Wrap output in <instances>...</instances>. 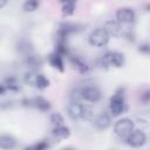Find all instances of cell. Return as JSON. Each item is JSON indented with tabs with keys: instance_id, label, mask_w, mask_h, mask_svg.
<instances>
[{
	"instance_id": "12",
	"label": "cell",
	"mask_w": 150,
	"mask_h": 150,
	"mask_svg": "<svg viewBox=\"0 0 150 150\" xmlns=\"http://www.w3.org/2000/svg\"><path fill=\"white\" fill-rule=\"evenodd\" d=\"M15 139L9 135H1L0 136V148L2 150H12L15 146Z\"/></svg>"
},
{
	"instance_id": "22",
	"label": "cell",
	"mask_w": 150,
	"mask_h": 150,
	"mask_svg": "<svg viewBox=\"0 0 150 150\" xmlns=\"http://www.w3.org/2000/svg\"><path fill=\"white\" fill-rule=\"evenodd\" d=\"M50 122L54 127H61V125H63L64 121H63V117L59 112H53L50 115Z\"/></svg>"
},
{
	"instance_id": "25",
	"label": "cell",
	"mask_w": 150,
	"mask_h": 150,
	"mask_svg": "<svg viewBox=\"0 0 150 150\" xmlns=\"http://www.w3.org/2000/svg\"><path fill=\"white\" fill-rule=\"evenodd\" d=\"M141 101H142L143 103L150 102V90H145V91L141 95Z\"/></svg>"
},
{
	"instance_id": "2",
	"label": "cell",
	"mask_w": 150,
	"mask_h": 150,
	"mask_svg": "<svg viewBox=\"0 0 150 150\" xmlns=\"http://www.w3.org/2000/svg\"><path fill=\"white\" fill-rule=\"evenodd\" d=\"M115 134L121 138H128V136L134 131V122L130 118L118 120L114 125Z\"/></svg>"
},
{
	"instance_id": "6",
	"label": "cell",
	"mask_w": 150,
	"mask_h": 150,
	"mask_svg": "<svg viewBox=\"0 0 150 150\" xmlns=\"http://www.w3.org/2000/svg\"><path fill=\"white\" fill-rule=\"evenodd\" d=\"M145 139H146V136H145V134H144L143 131H141V130H134V131L128 136L127 142H128L129 145L137 148V146L143 145V144L145 143Z\"/></svg>"
},
{
	"instance_id": "4",
	"label": "cell",
	"mask_w": 150,
	"mask_h": 150,
	"mask_svg": "<svg viewBox=\"0 0 150 150\" xmlns=\"http://www.w3.org/2000/svg\"><path fill=\"white\" fill-rule=\"evenodd\" d=\"M81 96L88 102H97L101 98V91L95 86H87L81 89Z\"/></svg>"
},
{
	"instance_id": "13",
	"label": "cell",
	"mask_w": 150,
	"mask_h": 150,
	"mask_svg": "<svg viewBox=\"0 0 150 150\" xmlns=\"http://www.w3.org/2000/svg\"><path fill=\"white\" fill-rule=\"evenodd\" d=\"M124 63V55L120 52H111L110 54V66L115 68L122 67Z\"/></svg>"
},
{
	"instance_id": "7",
	"label": "cell",
	"mask_w": 150,
	"mask_h": 150,
	"mask_svg": "<svg viewBox=\"0 0 150 150\" xmlns=\"http://www.w3.org/2000/svg\"><path fill=\"white\" fill-rule=\"evenodd\" d=\"M82 111H83V105L80 104V102H74L71 101L68 104V115L73 120H79L82 118Z\"/></svg>"
},
{
	"instance_id": "21",
	"label": "cell",
	"mask_w": 150,
	"mask_h": 150,
	"mask_svg": "<svg viewBox=\"0 0 150 150\" xmlns=\"http://www.w3.org/2000/svg\"><path fill=\"white\" fill-rule=\"evenodd\" d=\"M39 6V2L35 1V0H28L26 2H23L22 5V8L25 12H34Z\"/></svg>"
},
{
	"instance_id": "14",
	"label": "cell",
	"mask_w": 150,
	"mask_h": 150,
	"mask_svg": "<svg viewBox=\"0 0 150 150\" xmlns=\"http://www.w3.org/2000/svg\"><path fill=\"white\" fill-rule=\"evenodd\" d=\"M25 63L27 64V67H29V68L34 71V69H36V68H39V67L41 66L42 61H41V59H40L39 56L29 54V55H27V56H26Z\"/></svg>"
},
{
	"instance_id": "1",
	"label": "cell",
	"mask_w": 150,
	"mask_h": 150,
	"mask_svg": "<svg viewBox=\"0 0 150 150\" xmlns=\"http://www.w3.org/2000/svg\"><path fill=\"white\" fill-rule=\"evenodd\" d=\"M109 34L104 28H96L94 29L88 38V41L94 47H104L109 41Z\"/></svg>"
},
{
	"instance_id": "24",
	"label": "cell",
	"mask_w": 150,
	"mask_h": 150,
	"mask_svg": "<svg viewBox=\"0 0 150 150\" xmlns=\"http://www.w3.org/2000/svg\"><path fill=\"white\" fill-rule=\"evenodd\" d=\"M138 50H139L141 53H143V54L150 55V45H149V43H143V45H141V46L138 47Z\"/></svg>"
},
{
	"instance_id": "18",
	"label": "cell",
	"mask_w": 150,
	"mask_h": 150,
	"mask_svg": "<svg viewBox=\"0 0 150 150\" xmlns=\"http://www.w3.org/2000/svg\"><path fill=\"white\" fill-rule=\"evenodd\" d=\"M62 14L64 16H69L74 13L75 11V4L73 1H63L62 2V7H61Z\"/></svg>"
},
{
	"instance_id": "8",
	"label": "cell",
	"mask_w": 150,
	"mask_h": 150,
	"mask_svg": "<svg viewBox=\"0 0 150 150\" xmlns=\"http://www.w3.org/2000/svg\"><path fill=\"white\" fill-rule=\"evenodd\" d=\"M48 61H49V63H50L52 67L56 68V69L60 70V71H64V64H63L62 55L59 54L57 52L52 53V54L48 56Z\"/></svg>"
},
{
	"instance_id": "23",
	"label": "cell",
	"mask_w": 150,
	"mask_h": 150,
	"mask_svg": "<svg viewBox=\"0 0 150 150\" xmlns=\"http://www.w3.org/2000/svg\"><path fill=\"white\" fill-rule=\"evenodd\" d=\"M93 115H94V112H93L91 108L88 107V105H83L82 118H83V120H90V118H93Z\"/></svg>"
},
{
	"instance_id": "5",
	"label": "cell",
	"mask_w": 150,
	"mask_h": 150,
	"mask_svg": "<svg viewBox=\"0 0 150 150\" xmlns=\"http://www.w3.org/2000/svg\"><path fill=\"white\" fill-rule=\"evenodd\" d=\"M116 19L118 22H122V23H131L135 21V13L131 8H128V7L120 8L116 12Z\"/></svg>"
},
{
	"instance_id": "9",
	"label": "cell",
	"mask_w": 150,
	"mask_h": 150,
	"mask_svg": "<svg viewBox=\"0 0 150 150\" xmlns=\"http://www.w3.org/2000/svg\"><path fill=\"white\" fill-rule=\"evenodd\" d=\"M69 60H70V62H71V64H73V67L79 71V73H81V74H84V73H87L88 70H89V67H88V64L82 60V59H80L79 56H75V55H69Z\"/></svg>"
},
{
	"instance_id": "11",
	"label": "cell",
	"mask_w": 150,
	"mask_h": 150,
	"mask_svg": "<svg viewBox=\"0 0 150 150\" xmlns=\"http://www.w3.org/2000/svg\"><path fill=\"white\" fill-rule=\"evenodd\" d=\"M109 35H112V36H117L120 34V30H121V27H120V23L117 21H114V20H108L105 21L104 23V27H103Z\"/></svg>"
},
{
	"instance_id": "19",
	"label": "cell",
	"mask_w": 150,
	"mask_h": 150,
	"mask_svg": "<svg viewBox=\"0 0 150 150\" xmlns=\"http://www.w3.org/2000/svg\"><path fill=\"white\" fill-rule=\"evenodd\" d=\"M4 84L7 87V89L13 90V91H18V90L20 89V87H19V83H18L16 79H15V77H13V76L7 77V79L5 80V82H4Z\"/></svg>"
},
{
	"instance_id": "30",
	"label": "cell",
	"mask_w": 150,
	"mask_h": 150,
	"mask_svg": "<svg viewBox=\"0 0 150 150\" xmlns=\"http://www.w3.org/2000/svg\"><path fill=\"white\" fill-rule=\"evenodd\" d=\"M63 150H74V149H71V148H66V149H63Z\"/></svg>"
},
{
	"instance_id": "29",
	"label": "cell",
	"mask_w": 150,
	"mask_h": 150,
	"mask_svg": "<svg viewBox=\"0 0 150 150\" xmlns=\"http://www.w3.org/2000/svg\"><path fill=\"white\" fill-rule=\"evenodd\" d=\"M5 5H6V1H1V2H0V7H4Z\"/></svg>"
},
{
	"instance_id": "27",
	"label": "cell",
	"mask_w": 150,
	"mask_h": 150,
	"mask_svg": "<svg viewBox=\"0 0 150 150\" xmlns=\"http://www.w3.org/2000/svg\"><path fill=\"white\" fill-rule=\"evenodd\" d=\"M6 89H7V87H6L5 84H1V87H0V94H1V95H5Z\"/></svg>"
},
{
	"instance_id": "3",
	"label": "cell",
	"mask_w": 150,
	"mask_h": 150,
	"mask_svg": "<svg viewBox=\"0 0 150 150\" xmlns=\"http://www.w3.org/2000/svg\"><path fill=\"white\" fill-rule=\"evenodd\" d=\"M110 111L114 116L121 115L125 110V103H124V96L121 90L116 91L111 97H110V104H109Z\"/></svg>"
},
{
	"instance_id": "16",
	"label": "cell",
	"mask_w": 150,
	"mask_h": 150,
	"mask_svg": "<svg viewBox=\"0 0 150 150\" xmlns=\"http://www.w3.org/2000/svg\"><path fill=\"white\" fill-rule=\"evenodd\" d=\"M33 100H34V107H36L39 110H41V111L49 110L50 104H49V102L46 98H43L41 96H38V97H34Z\"/></svg>"
},
{
	"instance_id": "20",
	"label": "cell",
	"mask_w": 150,
	"mask_h": 150,
	"mask_svg": "<svg viewBox=\"0 0 150 150\" xmlns=\"http://www.w3.org/2000/svg\"><path fill=\"white\" fill-rule=\"evenodd\" d=\"M49 86V80L42 75V74H38V79H36V88L39 89H45Z\"/></svg>"
},
{
	"instance_id": "15",
	"label": "cell",
	"mask_w": 150,
	"mask_h": 150,
	"mask_svg": "<svg viewBox=\"0 0 150 150\" xmlns=\"http://www.w3.org/2000/svg\"><path fill=\"white\" fill-rule=\"evenodd\" d=\"M53 135H54L56 138L63 139V138L69 137V135H70V130H69V128L66 127V125L54 127V129H53Z\"/></svg>"
},
{
	"instance_id": "28",
	"label": "cell",
	"mask_w": 150,
	"mask_h": 150,
	"mask_svg": "<svg viewBox=\"0 0 150 150\" xmlns=\"http://www.w3.org/2000/svg\"><path fill=\"white\" fill-rule=\"evenodd\" d=\"M25 150H35V149H34V145H29V146H26Z\"/></svg>"
},
{
	"instance_id": "17",
	"label": "cell",
	"mask_w": 150,
	"mask_h": 150,
	"mask_svg": "<svg viewBox=\"0 0 150 150\" xmlns=\"http://www.w3.org/2000/svg\"><path fill=\"white\" fill-rule=\"evenodd\" d=\"M36 79H38V74H35L33 70L26 71L25 75H23L25 83H27L30 87H36Z\"/></svg>"
},
{
	"instance_id": "10",
	"label": "cell",
	"mask_w": 150,
	"mask_h": 150,
	"mask_svg": "<svg viewBox=\"0 0 150 150\" xmlns=\"http://www.w3.org/2000/svg\"><path fill=\"white\" fill-rule=\"evenodd\" d=\"M111 121L110 117L107 112H101L96 118H95V127L100 130H104L110 125Z\"/></svg>"
},
{
	"instance_id": "26",
	"label": "cell",
	"mask_w": 150,
	"mask_h": 150,
	"mask_svg": "<svg viewBox=\"0 0 150 150\" xmlns=\"http://www.w3.org/2000/svg\"><path fill=\"white\" fill-rule=\"evenodd\" d=\"M47 148H48V144L46 142H43V141L34 144V149L35 150H47Z\"/></svg>"
}]
</instances>
